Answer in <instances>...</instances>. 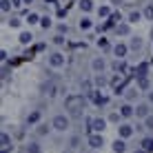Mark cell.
I'll return each instance as SVG.
<instances>
[{"label": "cell", "mask_w": 153, "mask_h": 153, "mask_svg": "<svg viewBox=\"0 0 153 153\" xmlns=\"http://www.w3.org/2000/svg\"><path fill=\"white\" fill-rule=\"evenodd\" d=\"M89 146H91V149H102L104 146L102 133H89Z\"/></svg>", "instance_id": "8992f818"}, {"label": "cell", "mask_w": 153, "mask_h": 153, "mask_svg": "<svg viewBox=\"0 0 153 153\" xmlns=\"http://www.w3.org/2000/svg\"><path fill=\"white\" fill-rule=\"evenodd\" d=\"M25 4H33V0H25Z\"/></svg>", "instance_id": "bcb514c9"}, {"label": "cell", "mask_w": 153, "mask_h": 153, "mask_svg": "<svg viewBox=\"0 0 153 153\" xmlns=\"http://www.w3.org/2000/svg\"><path fill=\"white\" fill-rule=\"evenodd\" d=\"M84 104H87V98L82 96V93H73V96H67L65 100V109L71 113H80L84 111Z\"/></svg>", "instance_id": "6da1fadb"}, {"label": "cell", "mask_w": 153, "mask_h": 153, "mask_svg": "<svg viewBox=\"0 0 153 153\" xmlns=\"http://www.w3.org/2000/svg\"><path fill=\"white\" fill-rule=\"evenodd\" d=\"M144 129H146V131H153V115L144 118Z\"/></svg>", "instance_id": "836d02e7"}, {"label": "cell", "mask_w": 153, "mask_h": 153, "mask_svg": "<svg viewBox=\"0 0 153 153\" xmlns=\"http://www.w3.org/2000/svg\"><path fill=\"white\" fill-rule=\"evenodd\" d=\"M149 115H151V102H140V104H135V118L144 120V118H149Z\"/></svg>", "instance_id": "277c9868"}, {"label": "cell", "mask_w": 153, "mask_h": 153, "mask_svg": "<svg viewBox=\"0 0 153 153\" xmlns=\"http://www.w3.org/2000/svg\"><path fill=\"white\" fill-rule=\"evenodd\" d=\"M98 16L100 18H111V7H107V4L98 7Z\"/></svg>", "instance_id": "cb8c5ba5"}, {"label": "cell", "mask_w": 153, "mask_h": 153, "mask_svg": "<svg viewBox=\"0 0 153 153\" xmlns=\"http://www.w3.org/2000/svg\"><path fill=\"white\" fill-rule=\"evenodd\" d=\"M42 91H45V96L53 98L58 93V87H56V82H45V84H42Z\"/></svg>", "instance_id": "7c38bea8"}, {"label": "cell", "mask_w": 153, "mask_h": 153, "mask_svg": "<svg viewBox=\"0 0 153 153\" xmlns=\"http://www.w3.org/2000/svg\"><path fill=\"white\" fill-rule=\"evenodd\" d=\"M0 144H2V149H9V146H11V138H9L7 131H2V135H0Z\"/></svg>", "instance_id": "603a6c76"}, {"label": "cell", "mask_w": 153, "mask_h": 153, "mask_svg": "<svg viewBox=\"0 0 153 153\" xmlns=\"http://www.w3.org/2000/svg\"><path fill=\"white\" fill-rule=\"evenodd\" d=\"M20 42H22V45H29L31 40H33V36H31V31H22V33H20V38H18Z\"/></svg>", "instance_id": "484cf974"}, {"label": "cell", "mask_w": 153, "mask_h": 153, "mask_svg": "<svg viewBox=\"0 0 153 153\" xmlns=\"http://www.w3.org/2000/svg\"><path fill=\"white\" fill-rule=\"evenodd\" d=\"M65 62H67V58L62 56V53H51L49 56V67H53V69H62V67H65Z\"/></svg>", "instance_id": "5b68a950"}, {"label": "cell", "mask_w": 153, "mask_h": 153, "mask_svg": "<svg viewBox=\"0 0 153 153\" xmlns=\"http://www.w3.org/2000/svg\"><path fill=\"white\" fill-rule=\"evenodd\" d=\"M104 67H107V65H104L102 58H93V60H91V69L96 71V73H102V71H104Z\"/></svg>", "instance_id": "5bb4252c"}, {"label": "cell", "mask_w": 153, "mask_h": 153, "mask_svg": "<svg viewBox=\"0 0 153 153\" xmlns=\"http://www.w3.org/2000/svg\"><path fill=\"white\" fill-rule=\"evenodd\" d=\"M151 65H153V60H151Z\"/></svg>", "instance_id": "7dc6e473"}, {"label": "cell", "mask_w": 153, "mask_h": 153, "mask_svg": "<svg viewBox=\"0 0 153 153\" xmlns=\"http://www.w3.org/2000/svg\"><path fill=\"white\" fill-rule=\"evenodd\" d=\"M142 18H144V13H142V11H131V13H129V22H131V25L140 22Z\"/></svg>", "instance_id": "7402d4cb"}, {"label": "cell", "mask_w": 153, "mask_h": 153, "mask_svg": "<svg viewBox=\"0 0 153 153\" xmlns=\"http://www.w3.org/2000/svg\"><path fill=\"white\" fill-rule=\"evenodd\" d=\"M131 22H122V25H118V27H115V33L118 36H129L131 33V27H129Z\"/></svg>", "instance_id": "e0dca14e"}, {"label": "cell", "mask_w": 153, "mask_h": 153, "mask_svg": "<svg viewBox=\"0 0 153 153\" xmlns=\"http://www.w3.org/2000/svg\"><path fill=\"white\" fill-rule=\"evenodd\" d=\"M78 7H80V11H84V13H91L93 11V2H91V0H80Z\"/></svg>", "instance_id": "ac0fdd59"}, {"label": "cell", "mask_w": 153, "mask_h": 153, "mask_svg": "<svg viewBox=\"0 0 153 153\" xmlns=\"http://www.w3.org/2000/svg\"><path fill=\"white\" fill-rule=\"evenodd\" d=\"M78 144H80V135H73V138L69 140V146L71 149H78Z\"/></svg>", "instance_id": "e575fe53"}, {"label": "cell", "mask_w": 153, "mask_h": 153, "mask_svg": "<svg viewBox=\"0 0 153 153\" xmlns=\"http://www.w3.org/2000/svg\"><path fill=\"white\" fill-rule=\"evenodd\" d=\"M120 118H122V115H118V113H111V115H109V120H111V122H120Z\"/></svg>", "instance_id": "ab89813d"}, {"label": "cell", "mask_w": 153, "mask_h": 153, "mask_svg": "<svg viewBox=\"0 0 153 153\" xmlns=\"http://www.w3.org/2000/svg\"><path fill=\"white\" fill-rule=\"evenodd\" d=\"M51 42H53V45H58V47H60V45H65V42H67V40H65V33H58Z\"/></svg>", "instance_id": "1f68e13d"}, {"label": "cell", "mask_w": 153, "mask_h": 153, "mask_svg": "<svg viewBox=\"0 0 153 153\" xmlns=\"http://www.w3.org/2000/svg\"><path fill=\"white\" fill-rule=\"evenodd\" d=\"M20 25H22V20H20V18H11V20H9V27H13V29H18Z\"/></svg>", "instance_id": "8d00e7d4"}, {"label": "cell", "mask_w": 153, "mask_h": 153, "mask_svg": "<svg viewBox=\"0 0 153 153\" xmlns=\"http://www.w3.org/2000/svg\"><path fill=\"white\" fill-rule=\"evenodd\" d=\"M113 151L115 153H124L126 151V142H124V138H118L113 142Z\"/></svg>", "instance_id": "d6986e66"}, {"label": "cell", "mask_w": 153, "mask_h": 153, "mask_svg": "<svg viewBox=\"0 0 153 153\" xmlns=\"http://www.w3.org/2000/svg\"><path fill=\"white\" fill-rule=\"evenodd\" d=\"M129 49H131V51L142 49V40H140V38H133V40H131V45H129Z\"/></svg>", "instance_id": "4316f807"}, {"label": "cell", "mask_w": 153, "mask_h": 153, "mask_svg": "<svg viewBox=\"0 0 153 153\" xmlns=\"http://www.w3.org/2000/svg\"><path fill=\"white\" fill-rule=\"evenodd\" d=\"M47 4H58V0H45Z\"/></svg>", "instance_id": "f6af8a7d"}, {"label": "cell", "mask_w": 153, "mask_h": 153, "mask_svg": "<svg viewBox=\"0 0 153 153\" xmlns=\"http://www.w3.org/2000/svg\"><path fill=\"white\" fill-rule=\"evenodd\" d=\"M113 71L115 73H126V69H129V67H126V62H124V58H115V62H113Z\"/></svg>", "instance_id": "8fae6325"}, {"label": "cell", "mask_w": 153, "mask_h": 153, "mask_svg": "<svg viewBox=\"0 0 153 153\" xmlns=\"http://www.w3.org/2000/svg\"><path fill=\"white\" fill-rule=\"evenodd\" d=\"M27 153H40V144L38 142H31V144L27 146Z\"/></svg>", "instance_id": "4dcf8cb0"}, {"label": "cell", "mask_w": 153, "mask_h": 153, "mask_svg": "<svg viewBox=\"0 0 153 153\" xmlns=\"http://www.w3.org/2000/svg\"><path fill=\"white\" fill-rule=\"evenodd\" d=\"M135 153H149V151H146V149H142V146H140V149H135Z\"/></svg>", "instance_id": "ee69618b"}, {"label": "cell", "mask_w": 153, "mask_h": 153, "mask_svg": "<svg viewBox=\"0 0 153 153\" xmlns=\"http://www.w3.org/2000/svg\"><path fill=\"white\" fill-rule=\"evenodd\" d=\"M82 89H84L87 93H91V91H93V89H91V82H89V80H84V82H82Z\"/></svg>", "instance_id": "f35d334b"}, {"label": "cell", "mask_w": 153, "mask_h": 153, "mask_svg": "<svg viewBox=\"0 0 153 153\" xmlns=\"http://www.w3.org/2000/svg\"><path fill=\"white\" fill-rule=\"evenodd\" d=\"M47 133H49V126H47V124H40V126H38V135H47Z\"/></svg>", "instance_id": "74e56055"}, {"label": "cell", "mask_w": 153, "mask_h": 153, "mask_svg": "<svg viewBox=\"0 0 153 153\" xmlns=\"http://www.w3.org/2000/svg\"><path fill=\"white\" fill-rule=\"evenodd\" d=\"M142 13H144V18H146V20H153V4H146Z\"/></svg>", "instance_id": "83f0119b"}, {"label": "cell", "mask_w": 153, "mask_h": 153, "mask_svg": "<svg viewBox=\"0 0 153 153\" xmlns=\"http://www.w3.org/2000/svg\"><path fill=\"white\" fill-rule=\"evenodd\" d=\"M140 146H142V149H146L149 153H153V138H144L140 142Z\"/></svg>", "instance_id": "d4e9b609"}, {"label": "cell", "mask_w": 153, "mask_h": 153, "mask_svg": "<svg viewBox=\"0 0 153 153\" xmlns=\"http://www.w3.org/2000/svg\"><path fill=\"white\" fill-rule=\"evenodd\" d=\"M98 49H100V51H113V47H111V42L102 36V38L98 40Z\"/></svg>", "instance_id": "ffe728a7"}, {"label": "cell", "mask_w": 153, "mask_h": 153, "mask_svg": "<svg viewBox=\"0 0 153 153\" xmlns=\"http://www.w3.org/2000/svg\"><path fill=\"white\" fill-rule=\"evenodd\" d=\"M135 76H138V78L149 76V62H140V65H138V69H135Z\"/></svg>", "instance_id": "9a60e30c"}, {"label": "cell", "mask_w": 153, "mask_h": 153, "mask_svg": "<svg viewBox=\"0 0 153 153\" xmlns=\"http://www.w3.org/2000/svg\"><path fill=\"white\" fill-rule=\"evenodd\" d=\"M146 98H149V102L153 104V91H149V93H146Z\"/></svg>", "instance_id": "7bdbcfd3"}, {"label": "cell", "mask_w": 153, "mask_h": 153, "mask_svg": "<svg viewBox=\"0 0 153 153\" xmlns=\"http://www.w3.org/2000/svg\"><path fill=\"white\" fill-rule=\"evenodd\" d=\"M67 31H69L67 25H60V27H58V33H67Z\"/></svg>", "instance_id": "b9f144b4"}, {"label": "cell", "mask_w": 153, "mask_h": 153, "mask_svg": "<svg viewBox=\"0 0 153 153\" xmlns=\"http://www.w3.org/2000/svg\"><path fill=\"white\" fill-rule=\"evenodd\" d=\"M138 89H140V91H149V89H151V80H149V76L138 78Z\"/></svg>", "instance_id": "2e32d148"}, {"label": "cell", "mask_w": 153, "mask_h": 153, "mask_svg": "<svg viewBox=\"0 0 153 153\" xmlns=\"http://www.w3.org/2000/svg\"><path fill=\"white\" fill-rule=\"evenodd\" d=\"M11 4H13L16 9H20V7H22V4H25V0H11Z\"/></svg>", "instance_id": "60d3db41"}, {"label": "cell", "mask_w": 153, "mask_h": 153, "mask_svg": "<svg viewBox=\"0 0 153 153\" xmlns=\"http://www.w3.org/2000/svg\"><path fill=\"white\" fill-rule=\"evenodd\" d=\"M11 7H13V4H11V0H2V11H4V13H9V11H11Z\"/></svg>", "instance_id": "d590c367"}, {"label": "cell", "mask_w": 153, "mask_h": 153, "mask_svg": "<svg viewBox=\"0 0 153 153\" xmlns=\"http://www.w3.org/2000/svg\"><path fill=\"white\" fill-rule=\"evenodd\" d=\"M38 122H40V111H31V113L27 115V124L33 126V124H38Z\"/></svg>", "instance_id": "44dd1931"}, {"label": "cell", "mask_w": 153, "mask_h": 153, "mask_svg": "<svg viewBox=\"0 0 153 153\" xmlns=\"http://www.w3.org/2000/svg\"><path fill=\"white\" fill-rule=\"evenodd\" d=\"M78 27H80L82 31H91V29H93V20L89 18V16H82V18H80V25H78Z\"/></svg>", "instance_id": "4fadbf2b"}, {"label": "cell", "mask_w": 153, "mask_h": 153, "mask_svg": "<svg viewBox=\"0 0 153 153\" xmlns=\"http://www.w3.org/2000/svg\"><path fill=\"white\" fill-rule=\"evenodd\" d=\"M40 18H42V16H38V13H29L27 16V22L29 25H36V22H40Z\"/></svg>", "instance_id": "f546056e"}, {"label": "cell", "mask_w": 153, "mask_h": 153, "mask_svg": "<svg viewBox=\"0 0 153 153\" xmlns=\"http://www.w3.org/2000/svg\"><path fill=\"white\" fill-rule=\"evenodd\" d=\"M40 27L42 29H49L51 27V18H49V16H42V18H40Z\"/></svg>", "instance_id": "f1b7e54d"}, {"label": "cell", "mask_w": 153, "mask_h": 153, "mask_svg": "<svg viewBox=\"0 0 153 153\" xmlns=\"http://www.w3.org/2000/svg\"><path fill=\"white\" fill-rule=\"evenodd\" d=\"M126 53H129V45H124V42L113 45V56L115 58H126Z\"/></svg>", "instance_id": "52a82bcc"}, {"label": "cell", "mask_w": 153, "mask_h": 153, "mask_svg": "<svg viewBox=\"0 0 153 153\" xmlns=\"http://www.w3.org/2000/svg\"><path fill=\"white\" fill-rule=\"evenodd\" d=\"M138 91H140V89H131V91H126V100H129V102L135 100V98H138Z\"/></svg>", "instance_id": "d6a6232c"}, {"label": "cell", "mask_w": 153, "mask_h": 153, "mask_svg": "<svg viewBox=\"0 0 153 153\" xmlns=\"http://www.w3.org/2000/svg\"><path fill=\"white\" fill-rule=\"evenodd\" d=\"M89 96V100H91L93 104H98V107H104V104L109 102V98H104V96H100L98 91H91V93H87Z\"/></svg>", "instance_id": "ba28073f"}, {"label": "cell", "mask_w": 153, "mask_h": 153, "mask_svg": "<svg viewBox=\"0 0 153 153\" xmlns=\"http://www.w3.org/2000/svg\"><path fill=\"white\" fill-rule=\"evenodd\" d=\"M133 126H131V124H120L118 126V135H120V138H124V140H129L131 138V135H133Z\"/></svg>", "instance_id": "9c48e42d"}, {"label": "cell", "mask_w": 153, "mask_h": 153, "mask_svg": "<svg viewBox=\"0 0 153 153\" xmlns=\"http://www.w3.org/2000/svg\"><path fill=\"white\" fill-rule=\"evenodd\" d=\"M120 115H122V118H133L135 115V107L131 102H124L122 107H120Z\"/></svg>", "instance_id": "30bf717a"}, {"label": "cell", "mask_w": 153, "mask_h": 153, "mask_svg": "<svg viewBox=\"0 0 153 153\" xmlns=\"http://www.w3.org/2000/svg\"><path fill=\"white\" fill-rule=\"evenodd\" d=\"M69 124H71V122H69V118H67L65 113H58V115H53V120H51V129H53V131H60V133L69 129Z\"/></svg>", "instance_id": "7a4b0ae2"}, {"label": "cell", "mask_w": 153, "mask_h": 153, "mask_svg": "<svg viewBox=\"0 0 153 153\" xmlns=\"http://www.w3.org/2000/svg\"><path fill=\"white\" fill-rule=\"evenodd\" d=\"M87 129L91 131V133H102V131L107 129V120L104 118H89L87 120Z\"/></svg>", "instance_id": "3957f363"}]
</instances>
